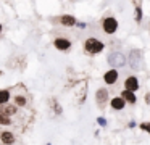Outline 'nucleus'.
<instances>
[{
  "instance_id": "1",
  "label": "nucleus",
  "mask_w": 150,
  "mask_h": 145,
  "mask_svg": "<svg viewBox=\"0 0 150 145\" xmlns=\"http://www.w3.org/2000/svg\"><path fill=\"white\" fill-rule=\"evenodd\" d=\"M103 48H105V44L102 40H98L97 37H89L84 42V50L91 55L100 53V52H103Z\"/></svg>"
},
{
  "instance_id": "2",
  "label": "nucleus",
  "mask_w": 150,
  "mask_h": 145,
  "mask_svg": "<svg viewBox=\"0 0 150 145\" xmlns=\"http://www.w3.org/2000/svg\"><path fill=\"white\" fill-rule=\"evenodd\" d=\"M118 28H120V23H118V19L115 16H105L102 19V29H103L105 34H108V35L116 34Z\"/></svg>"
},
{
  "instance_id": "3",
  "label": "nucleus",
  "mask_w": 150,
  "mask_h": 145,
  "mask_svg": "<svg viewBox=\"0 0 150 145\" xmlns=\"http://www.w3.org/2000/svg\"><path fill=\"white\" fill-rule=\"evenodd\" d=\"M129 64L134 71H139L142 69L144 66V55H142V50L139 48H132L129 52Z\"/></svg>"
},
{
  "instance_id": "4",
  "label": "nucleus",
  "mask_w": 150,
  "mask_h": 145,
  "mask_svg": "<svg viewBox=\"0 0 150 145\" xmlns=\"http://www.w3.org/2000/svg\"><path fill=\"white\" fill-rule=\"evenodd\" d=\"M126 61H127L126 57H124L121 52H118V50L108 53V57H107V63L110 64L111 68H123L124 64H126Z\"/></svg>"
},
{
  "instance_id": "5",
  "label": "nucleus",
  "mask_w": 150,
  "mask_h": 145,
  "mask_svg": "<svg viewBox=\"0 0 150 145\" xmlns=\"http://www.w3.org/2000/svg\"><path fill=\"white\" fill-rule=\"evenodd\" d=\"M118 77H120V73H118V68H111V69H108L107 73L103 74V81L108 84V86H113V84H116Z\"/></svg>"
},
{
  "instance_id": "6",
  "label": "nucleus",
  "mask_w": 150,
  "mask_h": 145,
  "mask_svg": "<svg viewBox=\"0 0 150 145\" xmlns=\"http://www.w3.org/2000/svg\"><path fill=\"white\" fill-rule=\"evenodd\" d=\"M53 45H55L57 50L66 52V50L71 48V40H68V39H65V37H57L55 40H53Z\"/></svg>"
},
{
  "instance_id": "7",
  "label": "nucleus",
  "mask_w": 150,
  "mask_h": 145,
  "mask_svg": "<svg viewBox=\"0 0 150 145\" xmlns=\"http://www.w3.org/2000/svg\"><path fill=\"white\" fill-rule=\"evenodd\" d=\"M95 100H97V103L100 106H103L107 102H110V95H108V90L105 89V87H100V89L97 90V93H95Z\"/></svg>"
},
{
  "instance_id": "8",
  "label": "nucleus",
  "mask_w": 150,
  "mask_h": 145,
  "mask_svg": "<svg viewBox=\"0 0 150 145\" xmlns=\"http://www.w3.org/2000/svg\"><path fill=\"white\" fill-rule=\"evenodd\" d=\"M58 23L62 26H65V28H73V26H76L78 19H76L73 15H62L58 18Z\"/></svg>"
},
{
  "instance_id": "9",
  "label": "nucleus",
  "mask_w": 150,
  "mask_h": 145,
  "mask_svg": "<svg viewBox=\"0 0 150 145\" xmlns=\"http://www.w3.org/2000/svg\"><path fill=\"white\" fill-rule=\"evenodd\" d=\"M126 100L123 98L121 95L118 97H113V98H110V106L113 110H116V111H120V110H124V106H126Z\"/></svg>"
},
{
  "instance_id": "10",
  "label": "nucleus",
  "mask_w": 150,
  "mask_h": 145,
  "mask_svg": "<svg viewBox=\"0 0 150 145\" xmlns=\"http://www.w3.org/2000/svg\"><path fill=\"white\" fill-rule=\"evenodd\" d=\"M124 89L136 92V90L139 89V79H137L136 76H129V77H126V81H124Z\"/></svg>"
},
{
  "instance_id": "11",
  "label": "nucleus",
  "mask_w": 150,
  "mask_h": 145,
  "mask_svg": "<svg viewBox=\"0 0 150 145\" xmlns=\"http://www.w3.org/2000/svg\"><path fill=\"white\" fill-rule=\"evenodd\" d=\"M121 97H123L124 100H126L127 103H136L137 102V97H136V92H132V90H127V89H124L123 92H121Z\"/></svg>"
},
{
  "instance_id": "12",
  "label": "nucleus",
  "mask_w": 150,
  "mask_h": 145,
  "mask_svg": "<svg viewBox=\"0 0 150 145\" xmlns=\"http://www.w3.org/2000/svg\"><path fill=\"white\" fill-rule=\"evenodd\" d=\"M0 139H2V142H4L5 145H11L15 142V135L11 134V132H2V134H0Z\"/></svg>"
},
{
  "instance_id": "13",
  "label": "nucleus",
  "mask_w": 150,
  "mask_h": 145,
  "mask_svg": "<svg viewBox=\"0 0 150 145\" xmlns=\"http://www.w3.org/2000/svg\"><path fill=\"white\" fill-rule=\"evenodd\" d=\"M142 18H144V10L140 5H136L134 8V21L136 23H142Z\"/></svg>"
},
{
  "instance_id": "14",
  "label": "nucleus",
  "mask_w": 150,
  "mask_h": 145,
  "mask_svg": "<svg viewBox=\"0 0 150 145\" xmlns=\"http://www.w3.org/2000/svg\"><path fill=\"white\" fill-rule=\"evenodd\" d=\"M8 100H10V92L8 90H0V105H5Z\"/></svg>"
},
{
  "instance_id": "15",
  "label": "nucleus",
  "mask_w": 150,
  "mask_h": 145,
  "mask_svg": "<svg viewBox=\"0 0 150 145\" xmlns=\"http://www.w3.org/2000/svg\"><path fill=\"white\" fill-rule=\"evenodd\" d=\"M10 122H11L10 116H8V115H5V113H2V111H0V124L7 126V124H10Z\"/></svg>"
},
{
  "instance_id": "16",
  "label": "nucleus",
  "mask_w": 150,
  "mask_h": 145,
  "mask_svg": "<svg viewBox=\"0 0 150 145\" xmlns=\"http://www.w3.org/2000/svg\"><path fill=\"white\" fill-rule=\"evenodd\" d=\"M2 113H5V115H15V113H16V106H5V108H2Z\"/></svg>"
},
{
  "instance_id": "17",
  "label": "nucleus",
  "mask_w": 150,
  "mask_h": 145,
  "mask_svg": "<svg viewBox=\"0 0 150 145\" xmlns=\"http://www.w3.org/2000/svg\"><path fill=\"white\" fill-rule=\"evenodd\" d=\"M50 105H52V108L55 110V111L58 113V115H62V106H60L58 103H57V100H55V98H52V100H50Z\"/></svg>"
},
{
  "instance_id": "18",
  "label": "nucleus",
  "mask_w": 150,
  "mask_h": 145,
  "mask_svg": "<svg viewBox=\"0 0 150 145\" xmlns=\"http://www.w3.org/2000/svg\"><path fill=\"white\" fill-rule=\"evenodd\" d=\"M15 103H16L18 106H24L26 105V98H24L23 95H18L16 98H15Z\"/></svg>"
},
{
  "instance_id": "19",
  "label": "nucleus",
  "mask_w": 150,
  "mask_h": 145,
  "mask_svg": "<svg viewBox=\"0 0 150 145\" xmlns=\"http://www.w3.org/2000/svg\"><path fill=\"white\" fill-rule=\"evenodd\" d=\"M139 127L142 129L144 132H149V134H150V122L144 121V122H140V124H139Z\"/></svg>"
},
{
  "instance_id": "20",
  "label": "nucleus",
  "mask_w": 150,
  "mask_h": 145,
  "mask_svg": "<svg viewBox=\"0 0 150 145\" xmlns=\"http://www.w3.org/2000/svg\"><path fill=\"white\" fill-rule=\"evenodd\" d=\"M97 122L102 126V127H107V124H108V122H107V119H105V118H102V116H100V118H97Z\"/></svg>"
},
{
  "instance_id": "21",
  "label": "nucleus",
  "mask_w": 150,
  "mask_h": 145,
  "mask_svg": "<svg viewBox=\"0 0 150 145\" xmlns=\"http://www.w3.org/2000/svg\"><path fill=\"white\" fill-rule=\"evenodd\" d=\"M76 28H79V29H86V28H87V24H86V23H82V21H78V23H76Z\"/></svg>"
},
{
  "instance_id": "22",
  "label": "nucleus",
  "mask_w": 150,
  "mask_h": 145,
  "mask_svg": "<svg viewBox=\"0 0 150 145\" xmlns=\"http://www.w3.org/2000/svg\"><path fill=\"white\" fill-rule=\"evenodd\" d=\"M140 2H142V0H134V3H136V5H140Z\"/></svg>"
},
{
  "instance_id": "23",
  "label": "nucleus",
  "mask_w": 150,
  "mask_h": 145,
  "mask_svg": "<svg viewBox=\"0 0 150 145\" xmlns=\"http://www.w3.org/2000/svg\"><path fill=\"white\" fill-rule=\"evenodd\" d=\"M0 32H2V24H0Z\"/></svg>"
},
{
  "instance_id": "24",
  "label": "nucleus",
  "mask_w": 150,
  "mask_h": 145,
  "mask_svg": "<svg viewBox=\"0 0 150 145\" xmlns=\"http://www.w3.org/2000/svg\"><path fill=\"white\" fill-rule=\"evenodd\" d=\"M49 145H50V144H49Z\"/></svg>"
}]
</instances>
